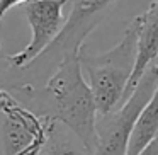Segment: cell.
<instances>
[{
    "label": "cell",
    "mask_w": 158,
    "mask_h": 155,
    "mask_svg": "<svg viewBox=\"0 0 158 155\" xmlns=\"http://www.w3.org/2000/svg\"><path fill=\"white\" fill-rule=\"evenodd\" d=\"M158 135V85L133 128L126 155H139Z\"/></svg>",
    "instance_id": "ba28073f"
},
{
    "label": "cell",
    "mask_w": 158,
    "mask_h": 155,
    "mask_svg": "<svg viewBox=\"0 0 158 155\" xmlns=\"http://www.w3.org/2000/svg\"><path fill=\"white\" fill-rule=\"evenodd\" d=\"M39 118L72 131L90 152L95 143L97 106L83 77L78 55H70L39 87L7 90Z\"/></svg>",
    "instance_id": "6da1fadb"
},
{
    "label": "cell",
    "mask_w": 158,
    "mask_h": 155,
    "mask_svg": "<svg viewBox=\"0 0 158 155\" xmlns=\"http://www.w3.org/2000/svg\"><path fill=\"white\" fill-rule=\"evenodd\" d=\"M119 0H72L70 14L55 41L22 68H12L0 53V89L39 87L48 80L56 67L70 55H78L85 39L116 9Z\"/></svg>",
    "instance_id": "7a4b0ae2"
},
{
    "label": "cell",
    "mask_w": 158,
    "mask_h": 155,
    "mask_svg": "<svg viewBox=\"0 0 158 155\" xmlns=\"http://www.w3.org/2000/svg\"><path fill=\"white\" fill-rule=\"evenodd\" d=\"M136 51L138 15L127 22L121 39L110 50L95 53L87 45L80 48V67L92 90L99 116L114 111L123 102L136 65Z\"/></svg>",
    "instance_id": "3957f363"
},
{
    "label": "cell",
    "mask_w": 158,
    "mask_h": 155,
    "mask_svg": "<svg viewBox=\"0 0 158 155\" xmlns=\"http://www.w3.org/2000/svg\"><path fill=\"white\" fill-rule=\"evenodd\" d=\"M158 85V62L153 63L139 79L133 92L114 111L107 114H97L95 143L92 155H126L133 128L138 116L153 96Z\"/></svg>",
    "instance_id": "277c9868"
},
{
    "label": "cell",
    "mask_w": 158,
    "mask_h": 155,
    "mask_svg": "<svg viewBox=\"0 0 158 155\" xmlns=\"http://www.w3.org/2000/svg\"><path fill=\"white\" fill-rule=\"evenodd\" d=\"M26 2L27 0H0V24L7 15V12H10L15 7H22ZM0 53H2V39H0Z\"/></svg>",
    "instance_id": "30bf717a"
},
{
    "label": "cell",
    "mask_w": 158,
    "mask_h": 155,
    "mask_svg": "<svg viewBox=\"0 0 158 155\" xmlns=\"http://www.w3.org/2000/svg\"><path fill=\"white\" fill-rule=\"evenodd\" d=\"M158 62V0H153L141 15H138V51L136 65L126 89L123 102L127 99L139 79L153 63Z\"/></svg>",
    "instance_id": "52a82bcc"
},
{
    "label": "cell",
    "mask_w": 158,
    "mask_h": 155,
    "mask_svg": "<svg viewBox=\"0 0 158 155\" xmlns=\"http://www.w3.org/2000/svg\"><path fill=\"white\" fill-rule=\"evenodd\" d=\"M0 136L4 155H39L46 145L51 121L39 118L10 92L0 89Z\"/></svg>",
    "instance_id": "5b68a950"
},
{
    "label": "cell",
    "mask_w": 158,
    "mask_h": 155,
    "mask_svg": "<svg viewBox=\"0 0 158 155\" xmlns=\"http://www.w3.org/2000/svg\"><path fill=\"white\" fill-rule=\"evenodd\" d=\"M39 155H92L90 150L65 126L51 124L49 136Z\"/></svg>",
    "instance_id": "9c48e42d"
},
{
    "label": "cell",
    "mask_w": 158,
    "mask_h": 155,
    "mask_svg": "<svg viewBox=\"0 0 158 155\" xmlns=\"http://www.w3.org/2000/svg\"><path fill=\"white\" fill-rule=\"evenodd\" d=\"M72 0H27L22 5L26 19L31 26V41L19 53L5 55L4 60L12 68H22L39 56L58 36L65 24L63 11Z\"/></svg>",
    "instance_id": "8992f818"
}]
</instances>
